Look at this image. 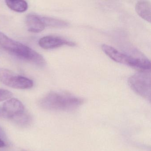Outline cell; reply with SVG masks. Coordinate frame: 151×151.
Here are the masks:
<instances>
[{
	"mask_svg": "<svg viewBox=\"0 0 151 151\" xmlns=\"http://www.w3.org/2000/svg\"><path fill=\"white\" fill-rule=\"evenodd\" d=\"M0 48L10 54L40 67L45 65L44 57L33 49L24 44L10 38L0 32Z\"/></svg>",
	"mask_w": 151,
	"mask_h": 151,
	"instance_id": "1",
	"label": "cell"
},
{
	"mask_svg": "<svg viewBox=\"0 0 151 151\" xmlns=\"http://www.w3.org/2000/svg\"><path fill=\"white\" fill-rule=\"evenodd\" d=\"M83 102V99L68 93L54 91L44 97L40 105L47 110L69 111L78 108Z\"/></svg>",
	"mask_w": 151,
	"mask_h": 151,
	"instance_id": "2",
	"label": "cell"
},
{
	"mask_svg": "<svg viewBox=\"0 0 151 151\" xmlns=\"http://www.w3.org/2000/svg\"><path fill=\"white\" fill-rule=\"evenodd\" d=\"M101 49L109 58L116 62L141 70H149L151 68V63L147 58L133 57L105 44L102 45Z\"/></svg>",
	"mask_w": 151,
	"mask_h": 151,
	"instance_id": "3",
	"label": "cell"
},
{
	"mask_svg": "<svg viewBox=\"0 0 151 151\" xmlns=\"http://www.w3.org/2000/svg\"><path fill=\"white\" fill-rule=\"evenodd\" d=\"M128 84L132 91L144 99L151 100V76L150 70H141L128 79Z\"/></svg>",
	"mask_w": 151,
	"mask_h": 151,
	"instance_id": "4",
	"label": "cell"
},
{
	"mask_svg": "<svg viewBox=\"0 0 151 151\" xmlns=\"http://www.w3.org/2000/svg\"><path fill=\"white\" fill-rule=\"evenodd\" d=\"M0 81L7 86L17 89H29L33 86L32 80L15 74L7 69L0 68Z\"/></svg>",
	"mask_w": 151,
	"mask_h": 151,
	"instance_id": "5",
	"label": "cell"
},
{
	"mask_svg": "<svg viewBox=\"0 0 151 151\" xmlns=\"http://www.w3.org/2000/svg\"><path fill=\"white\" fill-rule=\"evenodd\" d=\"M25 112L24 106L17 99L12 98L0 107V117L13 121L14 118Z\"/></svg>",
	"mask_w": 151,
	"mask_h": 151,
	"instance_id": "6",
	"label": "cell"
},
{
	"mask_svg": "<svg viewBox=\"0 0 151 151\" xmlns=\"http://www.w3.org/2000/svg\"><path fill=\"white\" fill-rule=\"evenodd\" d=\"M39 45L45 49H52L63 46L74 47L76 43L64 38L56 36H47L43 37L39 41Z\"/></svg>",
	"mask_w": 151,
	"mask_h": 151,
	"instance_id": "7",
	"label": "cell"
},
{
	"mask_svg": "<svg viewBox=\"0 0 151 151\" xmlns=\"http://www.w3.org/2000/svg\"><path fill=\"white\" fill-rule=\"evenodd\" d=\"M26 24L28 31L33 33H39L45 29V24L41 17L36 15L31 14L27 16Z\"/></svg>",
	"mask_w": 151,
	"mask_h": 151,
	"instance_id": "8",
	"label": "cell"
},
{
	"mask_svg": "<svg viewBox=\"0 0 151 151\" xmlns=\"http://www.w3.org/2000/svg\"><path fill=\"white\" fill-rule=\"evenodd\" d=\"M151 2L147 1H138L135 6L137 14L145 21L151 22Z\"/></svg>",
	"mask_w": 151,
	"mask_h": 151,
	"instance_id": "9",
	"label": "cell"
},
{
	"mask_svg": "<svg viewBox=\"0 0 151 151\" xmlns=\"http://www.w3.org/2000/svg\"><path fill=\"white\" fill-rule=\"evenodd\" d=\"M45 27L56 28H66L69 25L68 23L60 19L48 17H41Z\"/></svg>",
	"mask_w": 151,
	"mask_h": 151,
	"instance_id": "10",
	"label": "cell"
},
{
	"mask_svg": "<svg viewBox=\"0 0 151 151\" xmlns=\"http://www.w3.org/2000/svg\"><path fill=\"white\" fill-rule=\"evenodd\" d=\"M6 3L9 9L15 12L22 13L28 9V3L24 1H6Z\"/></svg>",
	"mask_w": 151,
	"mask_h": 151,
	"instance_id": "11",
	"label": "cell"
},
{
	"mask_svg": "<svg viewBox=\"0 0 151 151\" xmlns=\"http://www.w3.org/2000/svg\"><path fill=\"white\" fill-rule=\"evenodd\" d=\"M12 122H14L20 126H27L31 123V116L28 113L25 111L22 114L14 118Z\"/></svg>",
	"mask_w": 151,
	"mask_h": 151,
	"instance_id": "12",
	"label": "cell"
},
{
	"mask_svg": "<svg viewBox=\"0 0 151 151\" xmlns=\"http://www.w3.org/2000/svg\"><path fill=\"white\" fill-rule=\"evenodd\" d=\"M6 146V144L0 138V148Z\"/></svg>",
	"mask_w": 151,
	"mask_h": 151,
	"instance_id": "13",
	"label": "cell"
},
{
	"mask_svg": "<svg viewBox=\"0 0 151 151\" xmlns=\"http://www.w3.org/2000/svg\"><path fill=\"white\" fill-rule=\"evenodd\" d=\"M0 135H2V132H1V130L0 129Z\"/></svg>",
	"mask_w": 151,
	"mask_h": 151,
	"instance_id": "14",
	"label": "cell"
}]
</instances>
